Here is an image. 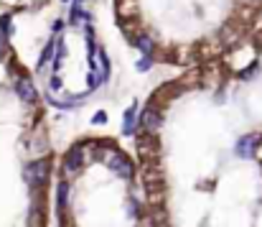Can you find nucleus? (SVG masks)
Segmentation results:
<instances>
[{
  "instance_id": "nucleus-9",
  "label": "nucleus",
  "mask_w": 262,
  "mask_h": 227,
  "mask_svg": "<svg viewBox=\"0 0 262 227\" xmlns=\"http://www.w3.org/2000/svg\"><path fill=\"white\" fill-rule=\"evenodd\" d=\"M67 197H69V186H67V181H59V192H56L59 210H64V207H67Z\"/></svg>"
},
{
  "instance_id": "nucleus-17",
  "label": "nucleus",
  "mask_w": 262,
  "mask_h": 227,
  "mask_svg": "<svg viewBox=\"0 0 262 227\" xmlns=\"http://www.w3.org/2000/svg\"><path fill=\"white\" fill-rule=\"evenodd\" d=\"M3 49H5V39H3V33H0V54H3Z\"/></svg>"
},
{
  "instance_id": "nucleus-13",
  "label": "nucleus",
  "mask_w": 262,
  "mask_h": 227,
  "mask_svg": "<svg viewBox=\"0 0 262 227\" xmlns=\"http://www.w3.org/2000/svg\"><path fill=\"white\" fill-rule=\"evenodd\" d=\"M49 87H51V89H56V92H59V89H61V87H64V84H61V79H59V77H51V82H49Z\"/></svg>"
},
{
  "instance_id": "nucleus-8",
  "label": "nucleus",
  "mask_w": 262,
  "mask_h": 227,
  "mask_svg": "<svg viewBox=\"0 0 262 227\" xmlns=\"http://www.w3.org/2000/svg\"><path fill=\"white\" fill-rule=\"evenodd\" d=\"M135 46L140 49V54H145V56H150L153 54V39L148 36V33H140L138 39H135Z\"/></svg>"
},
{
  "instance_id": "nucleus-4",
  "label": "nucleus",
  "mask_w": 262,
  "mask_h": 227,
  "mask_svg": "<svg viewBox=\"0 0 262 227\" xmlns=\"http://www.w3.org/2000/svg\"><path fill=\"white\" fill-rule=\"evenodd\" d=\"M161 112L156 110V107H145L143 110V115H140V125H143V130L148 133V136H156L158 133V128H161Z\"/></svg>"
},
{
  "instance_id": "nucleus-5",
  "label": "nucleus",
  "mask_w": 262,
  "mask_h": 227,
  "mask_svg": "<svg viewBox=\"0 0 262 227\" xmlns=\"http://www.w3.org/2000/svg\"><path fill=\"white\" fill-rule=\"evenodd\" d=\"M15 92H18V97L23 102H36L38 100V92H36V87H33V82L28 77H18L15 79Z\"/></svg>"
},
{
  "instance_id": "nucleus-2",
  "label": "nucleus",
  "mask_w": 262,
  "mask_h": 227,
  "mask_svg": "<svg viewBox=\"0 0 262 227\" xmlns=\"http://www.w3.org/2000/svg\"><path fill=\"white\" fill-rule=\"evenodd\" d=\"M49 161L46 158H38V161H33V163H28L26 166V181L31 184V186H36V189H41L46 181H49Z\"/></svg>"
},
{
  "instance_id": "nucleus-12",
  "label": "nucleus",
  "mask_w": 262,
  "mask_h": 227,
  "mask_svg": "<svg viewBox=\"0 0 262 227\" xmlns=\"http://www.w3.org/2000/svg\"><path fill=\"white\" fill-rule=\"evenodd\" d=\"M138 69H140V72H148V69H150V56L140 59V62H138Z\"/></svg>"
},
{
  "instance_id": "nucleus-16",
  "label": "nucleus",
  "mask_w": 262,
  "mask_h": 227,
  "mask_svg": "<svg viewBox=\"0 0 262 227\" xmlns=\"http://www.w3.org/2000/svg\"><path fill=\"white\" fill-rule=\"evenodd\" d=\"M61 28H64V23H61V21H56V23H54V33H59Z\"/></svg>"
},
{
  "instance_id": "nucleus-14",
  "label": "nucleus",
  "mask_w": 262,
  "mask_h": 227,
  "mask_svg": "<svg viewBox=\"0 0 262 227\" xmlns=\"http://www.w3.org/2000/svg\"><path fill=\"white\" fill-rule=\"evenodd\" d=\"M255 69H257V64H250V67H247V69L242 72V79H250V77L255 74Z\"/></svg>"
},
{
  "instance_id": "nucleus-11",
  "label": "nucleus",
  "mask_w": 262,
  "mask_h": 227,
  "mask_svg": "<svg viewBox=\"0 0 262 227\" xmlns=\"http://www.w3.org/2000/svg\"><path fill=\"white\" fill-rule=\"evenodd\" d=\"M0 31L3 33H10L13 28H10V15H0Z\"/></svg>"
},
{
  "instance_id": "nucleus-6",
  "label": "nucleus",
  "mask_w": 262,
  "mask_h": 227,
  "mask_svg": "<svg viewBox=\"0 0 262 227\" xmlns=\"http://www.w3.org/2000/svg\"><path fill=\"white\" fill-rule=\"evenodd\" d=\"M82 166H84V148H82V146H74L72 151L67 153L64 168H67V174H77Z\"/></svg>"
},
{
  "instance_id": "nucleus-7",
  "label": "nucleus",
  "mask_w": 262,
  "mask_h": 227,
  "mask_svg": "<svg viewBox=\"0 0 262 227\" xmlns=\"http://www.w3.org/2000/svg\"><path fill=\"white\" fill-rule=\"evenodd\" d=\"M135 120H138V102L130 105V110L125 112V123H122L125 136H135Z\"/></svg>"
},
{
  "instance_id": "nucleus-15",
  "label": "nucleus",
  "mask_w": 262,
  "mask_h": 227,
  "mask_svg": "<svg viewBox=\"0 0 262 227\" xmlns=\"http://www.w3.org/2000/svg\"><path fill=\"white\" fill-rule=\"evenodd\" d=\"M92 123H94V125H97V123H107V115H104V112H97V115L92 118Z\"/></svg>"
},
{
  "instance_id": "nucleus-3",
  "label": "nucleus",
  "mask_w": 262,
  "mask_h": 227,
  "mask_svg": "<svg viewBox=\"0 0 262 227\" xmlns=\"http://www.w3.org/2000/svg\"><path fill=\"white\" fill-rule=\"evenodd\" d=\"M257 146H260V136L250 133V136H242V138L234 143V153H237L239 158H255Z\"/></svg>"
},
{
  "instance_id": "nucleus-1",
  "label": "nucleus",
  "mask_w": 262,
  "mask_h": 227,
  "mask_svg": "<svg viewBox=\"0 0 262 227\" xmlns=\"http://www.w3.org/2000/svg\"><path fill=\"white\" fill-rule=\"evenodd\" d=\"M102 158H104L107 168H110V171H115L120 179H133L135 166H133V161H130L122 151H104L102 153Z\"/></svg>"
},
{
  "instance_id": "nucleus-10",
  "label": "nucleus",
  "mask_w": 262,
  "mask_h": 227,
  "mask_svg": "<svg viewBox=\"0 0 262 227\" xmlns=\"http://www.w3.org/2000/svg\"><path fill=\"white\" fill-rule=\"evenodd\" d=\"M51 49H54V44H49V46L43 49V54H41V59H38V69H41V67H43V64L51 59Z\"/></svg>"
}]
</instances>
